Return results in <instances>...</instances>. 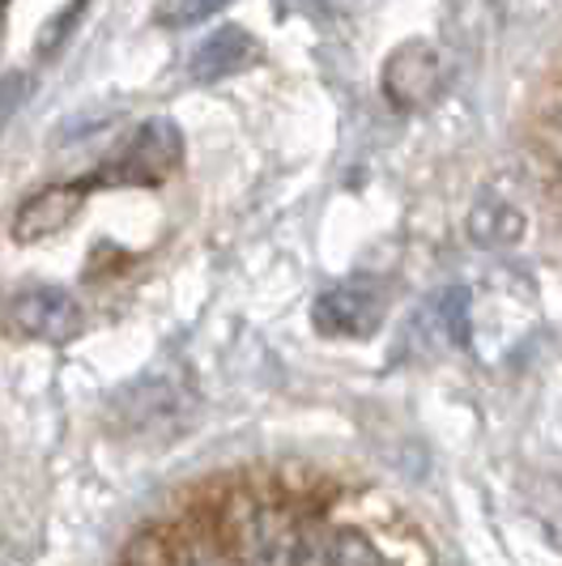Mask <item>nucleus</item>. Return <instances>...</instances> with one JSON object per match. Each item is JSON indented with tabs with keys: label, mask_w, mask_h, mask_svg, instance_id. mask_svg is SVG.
<instances>
[{
	"label": "nucleus",
	"mask_w": 562,
	"mask_h": 566,
	"mask_svg": "<svg viewBox=\"0 0 562 566\" xmlns=\"http://www.w3.org/2000/svg\"><path fill=\"white\" fill-rule=\"evenodd\" d=\"M4 328L34 345H69L85 333V307L64 285H22L4 298Z\"/></svg>",
	"instance_id": "obj_1"
},
{
	"label": "nucleus",
	"mask_w": 562,
	"mask_h": 566,
	"mask_svg": "<svg viewBox=\"0 0 562 566\" xmlns=\"http://www.w3.org/2000/svg\"><path fill=\"white\" fill-rule=\"evenodd\" d=\"M184 158V133L175 128V119L167 115H154L145 119L137 133L124 142L119 154H112V163L90 175V184H119V188H154L163 184L170 170L179 167Z\"/></svg>",
	"instance_id": "obj_2"
},
{
	"label": "nucleus",
	"mask_w": 562,
	"mask_h": 566,
	"mask_svg": "<svg viewBox=\"0 0 562 566\" xmlns=\"http://www.w3.org/2000/svg\"><path fill=\"white\" fill-rule=\"evenodd\" d=\"M388 319V294L366 277H350L315 294L311 328L329 340H371Z\"/></svg>",
	"instance_id": "obj_3"
},
{
	"label": "nucleus",
	"mask_w": 562,
	"mask_h": 566,
	"mask_svg": "<svg viewBox=\"0 0 562 566\" xmlns=\"http://www.w3.org/2000/svg\"><path fill=\"white\" fill-rule=\"evenodd\" d=\"M90 179H69V184H43L34 188L18 209H13V222H9V239L18 248H30V243H43L60 230L73 227V218L85 209L90 200Z\"/></svg>",
	"instance_id": "obj_4"
},
{
	"label": "nucleus",
	"mask_w": 562,
	"mask_h": 566,
	"mask_svg": "<svg viewBox=\"0 0 562 566\" xmlns=\"http://www.w3.org/2000/svg\"><path fill=\"white\" fill-rule=\"evenodd\" d=\"M444 85V64H439V52L430 43H400L388 64H384V94L388 103L400 107V112H418L426 107Z\"/></svg>",
	"instance_id": "obj_5"
},
{
	"label": "nucleus",
	"mask_w": 562,
	"mask_h": 566,
	"mask_svg": "<svg viewBox=\"0 0 562 566\" xmlns=\"http://www.w3.org/2000/svg\"><path fill=\"white\" fill-rule=\"evenodd\" d=\"M256 60H260V43L252 34L243 27H222L197 43V52L188 60V77L197 85H218L248 73Z\"/></svg>",
	"instance_id": "obj_6"
},
{
	"label": "nucleus",
	"mask_w": 562,
	"mask_h": 566,
	"mask_svg": "<svg viewBox=\"0 0 562 566\" xmlns=\"http://www.w3.org/2000/svg\"><path fill=\"white\" fill-rule=\"evenodd\" d=\"M469 239L481 248H511L524 239V213L499 197H486L469 213Z\"/></svg>",
	"instance_id": "obj_7"
},
{
	"label": "nucleus",
	"mask_w": 562,
	"mask_h": 566,
	"mask_svg": "<svg viewBox=\"0 0 562 566\" xmlns=\"http://www.w3.org/2000/svg\"><path fill=\"white\" fill-rule=\"evenodd\" d=\"M324 566H396L384 545L363 528H337L324 545Z\"/></svg>",
	"instance_id": "obj_8"
},
{
	"label": "nucleus",
	"mask_w": 562,
	"mask_h": 566,
	"mask_svg": "<svg viewBox=\"0 0 562 566\" xmlns=\"http://www.w3.org/2000/svg\"><path fill=\"white\" fill-rule=\"evenodd\" d=\"M124 566H175V541L167 528H140L124 545Z\"/></svg>",
	"instance_id": "obj_9"
},
{
	"label": "nucleus",
	"mask_w": 562,
	"mask_h": 566,
	"mask_svg": "<svg viewBox=\"0 0 562 566\" xmlns=\"http://www.w3.org/2000/svg\"><path fill=\"white\" fill-rule=\"evenodd\" d=\"M226 4H230V0H158L154 18H158V27H167V30H188V27L209 22L214 13H222Z\"/></svg>",
	"instance_id": "obj_10"
},
{
	"label": "nucleus",
	"mask_w": 562,
	"mask_h": 566,
	"mask_svg": "<svg viewBox=\"0 0 562 566\" xmlns=\"http://www.w3.org/2000/svg\"><path fill=\"white\" fill-rule=\"evenodd\" d=\"M82 9H85V0H73V4H69V13H56V18L43 27V34H39V56H56L60 43H64V39L73 34V27H77Z\"/></svg>",
	"instance_id": "obj_11"
},
{
	"label": "nucleus",
	"mask_w": 562,
	"mask_h": 566,
	"mask_svg": "<svg viewBox=\"0 0 562 566\" xmlns=\"http://www.w3.org/2000/svg\"><path fill=\"white\" fill-rule=\"evenodd\" d=\"M22 98H27V73H4L0 77V133L13 119V112L22 107Z\"/></svg>",
	"instance_id": "obj_12"
}]
</instances>
